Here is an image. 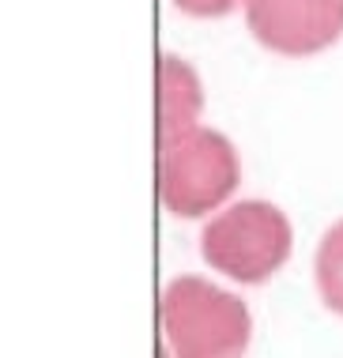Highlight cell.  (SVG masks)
Segmentation results:
<instances>
[{"mask_svg":"<svg viewBox=\"0 0 343 358\" xmlns=\"http://www.w3.org/2000/svg\"><path fill=\"white\" fill-rule=\"evenodd\" d=\"M245 23L264 50L313 57L343 38V0H241Z\"/></svg>","mask_w":343,"mask_h":358,"instance_id":"277c9868","label":"cell"},{"mask_svg":"<svg viewBox=\"0 0 343 358\" xmlns=\"http://www.w3.org/2000/svg\"><path fill=\"white\" fill-rule=\"evenodd\" d=\"M204 110V87L189 61L174 53L159 57V143L196 129Z\"/></svg>","mask_w":343,"mask_h":358,"instance_id":"5b68a950","label":"cell"},{"mask_svg":"<svg viewBox=\"0 0 343 358\" xmlns=\"http://www.w3.org/2000/svg\"><path fill=\"white\" fill-rule=\"evenodd\" d=\"M159 358H174V355H170V347H166V343L159 347Z\"/></svg>","mask_w":343,"mask_h":358,"instance_id":"ba28073f","label":"cell"},{"mask_svg":"<svg viewBox=\"0 0 343 358\" xmlns=\"http://www.w3.org/2000/svg\"><path fill=\"white\" fill-rule=\"evenodd\" d=\"M159 324L174 358H245L253 340L249 306L200 275H178L166 283Z\"/></svg>","mask_w":343,"mask_h":358,"instance_id":"6da1fadb","label":"cell"},{"mask_svg":"<svg viewBox=\"0 0 343 358\" xmlns=\"http://www.w3.org/2000/svg\"><path fill=\"white\" fill-rule=\"evenodd\" d=\"M313 279H317V294L336 317H343V219L325 230L313 257Z\"/></svg>","mask_w":343,"mask_h":358,"instance_id":"8992f818","label":"cell"},{"mask_svg":"<svg viewBox=\"0 0 343 358\" xmlns=\"http://www.w3.org/2000/svg\"><path fill=\"white\" fill-rule=\"evenodd\" d=\"M294 245L290 219L268 200H238L208 219L200 234V257L208 268L257 287L287 264Z\"/></svg>","mask_w":343,"mask_h":358,"instance_id":"3957f363","label":"cell"},{"mask_svg":"<svg viewBox=\"0 0 343 358\" xmlns=\"http://www.w3.org/2000/svg\"><path fill=\"white\" fill-rule=\"evenodd\" d=\"M185 15H196V19H219L238 8V0H174Z\"/></svg>","mask_w":343,"mask_h":358,"instance_id":"52a82bcc","label":"cell"},{"mask_svg":"<svg viewBox=\"0 0 343 358\" xmlns=\"http://www.w3.org/2000/svg\"><path fill=\"white\" fill-rule=\"evenodd\" d=\"M241 181L238 148L215 129H189L159 143V200L178 219L223 208Z\"/></svg>","mask_w":343,"mask_h":358,"instance_id":"7a4b0ae2","label":"cell"}]
</instances>
